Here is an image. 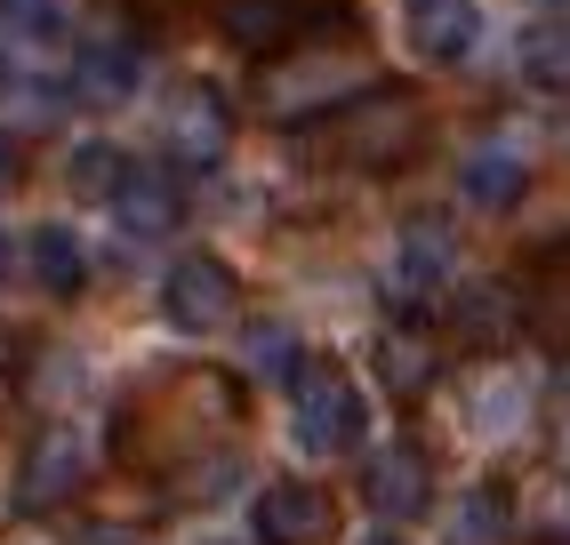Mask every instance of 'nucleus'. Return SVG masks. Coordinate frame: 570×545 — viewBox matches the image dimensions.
<instances>
[{
  "label": "nucleus",
  "instance_id": "nucleus-25",
  "mask_svg": "<svg viewBox=\"0 0 570 545\" xmlns=\"http://www.w3.org/2000/svg\"><path fill=\"white\" fill-rule=\"evenodd\" d=\"M17 185H24V145L0 129V192H17Z\"/></svg>",
  "mask_w": 570,
  "mask_h": 545
},
{
  "label": "nucleus",
  "instance_id": "nucleus-20",
  "mask_svg": "<svg viewBox=\"0 0 570 545\" xmlns=\"http://www.w3.org/2000/svg\"><path fill=\"white\" fill-rule=\"evenodd\" d=\"M72 192H89V201H112V192L129 185V152L121 145H105V137H89V145H72Z\"/></svg>",
  "mask_w": 570,
  "mask_h": 545
},
{
  "label": "nucleus",
  "instance_id": "nucleus-10",
  "mask_svg": "<svg viewBox=\"0 0 570 545\" xmlns=\"http://www.w3.org/2000/svg\"><path fill=\"white\" fill-rule=\"evenodd\" d=\"M225 145H234V105H225L209 81H185L169 97V152L185 169H217Z\"/></svg>",
  "mask_w": 570,
  "mask_h": 545
},
{
  "label": "nucleus",
  "instance_id": "nucleus-4",
  "mask_svg": "<svg viewBox=\"0 0 570 545\" xmlns=\"http://www.w3.org/2000/svg\"><path fill=\"white\" fill-rule=\"evenodd\" d=\"M145 81V32L129 17H97L81 41H72V97L112 112V105H129Z\"/></svg>",
  "mask_w": 570,
  "mask_h": 545
},
{
  "label": "nucleus",
  "instance_id": "nucleus-2",
  "mask_svg": "<svg viewBox=\"0 0 570 545\" xmlns=\"http://www.w3.org/2000/svg\"><path fill=\"white\" fill-rule=\"evenodd\" d=\"M322 145H330V161H346V169H402L410 152L426 145V105L410 89H394V81H377L346 112H330Z\"/></svg>",
  "mask_w": 570,
  "mask_h": 545
},
{
  "label": "nucleus",
  "instance_id": "nucleus-17",
  "mask_svg": "<svg viewBox=\"0 0 570 545\" xmlns=\"http://www.w3.org/2000/svg\"><path fill=\"white\" fill-rule=\"evenodd\" d=\"M507 529H514V497L499 489V482H474L459 505H450V545H507Z\"/></svg>",
  "mask_w": 570,
  "mask_h": 545
},
{
  "label": "nucleus",
  "instance_id": "nucleus-22",
  "mask_svg": "<svg viewBox=\"0 0 570 545\" xmlns=\"http://www.w3.org/2000/svg\"><path fill=\"white\" fill-rule=\"evenodd\" d=\"M450 329H459L466 345H499V337L514 329L507 289H466V297H459V314H450Z\"/></svg>",
  "mask_w": 570,
  "mask_h": 545
},
{
  "label": "nucleus",
  "instance_id": "nucleus-14",
  "mask_svg": "<svg viewBox=\"0 0 570 545\" xmlns=\"http://www.w3.org/2000/svg\"><path fill=\"white\" fill-rule=\"evenodd\" d=\"M112 225H121V241H161L177 225V177L169 169H129V185L112 192Z\"/></svg>",
  "mask_w": 570,
  "mask_h": 545
},
{
  "label": "nucleus",
  "instance_id": "nucleus-23",
  "mask_svg": "<svg viewBox=\"0 0 570 545\" xmlns=\"http://www.w3.org/2000/svg\"><path fill=\"white\" fill-rule=\"evenodd\" d=\"M0 17H9V24H24V32H57L65 0H0Z\"/></svg>",
  "mask_w": 570,
  "mask_h": 545
},
{
  "label": "nucleus",
  "instance_id": "nucleus-7",
  "mask_svg": "<svg viewBox=\"0 0 570 545\" xmlns=\"http://www.w3.org/2000/svg\"><path fill=\"white\" fill-rule=\"evenodd\" d=\"M81 482H89V442L72 434V425H41L24 465H17V514H49V505H65Z\"/></svg>",
  "mask_w": 570,
  "mask_h": 545
},
{
  "label": "nucleus",
  "instance_id": "nucleus-5",
  "mask_svg": "<svg viewBox=\"0 0 570 545\" xmlns=\"http://www.w3.org/2000/svg\"><path fill=\"white\" fill-rule=\"evenodd\" d=\"M322 24H346V0H217V32L249 57L322 41Z\"/></svg>",
  "mask_w": 570,
  "mask_h": 545
},
{
  "label": "nucleus",
  "instance_id": "nucleus-11",
  "mask_svg": "<svg viewBox=\"0 0 570 545\" xmlns=\"http://www.w3.org/2000/svg\"><path fill=\"white\" fill-rule=\"evenodd\" d=\"M330 497L314 482H265L257 505H249V529L257 545H330Z\"/></svg>",
  "mask_w": 570,
  "mask_h": 545
},
{
  "label": "nucleus",
  "instance_id": "nucleus-18",
  "mask_svg": "<svg viewBox=\"0 0 570 545\" xmlns=\"http://www.w3.org/2000/svg\"><path fill=\"white\" fill-rule=\"evenodd\" d=\"M522 72L539 89H570V0L562 9H547V17H530V32H522Z\"/></svg>",
  "mask_w": 570,
  "mask_h": 545
},
{
  "label": "nucleus",
  "instance_id": "nucleus-28",
  "mask_svg": "<svg viewBox=\"0 0 570 545\" xmlns=\"http://www.w3.org/2000/svg\"><path fill=\"white\" fill-rule=\"evenodd\" d=\"M0 272H9V232H0Z\"/></svg>",
  "mask_w": 570,
  "mask_h": 545
},
{
  "label": "nucleus",
  "instance_id": "nucleus-15",
  "mask_svg": "<svg viewBox=\"0 0 570 545\" xmlns=\"http://www.w3.org/2000/svg\"><path fill=\"white\" fill-rule=\"evenodd\" d=\"M522 417H530V377H514V369L474 377V394H466L474 442H507V434H522Z\"/></svg>",
  "mask_w": 570,
  "mask_h": 545
},
{
  "label": "nucleus",
  "instance_id": "nucleus-29",
  "mask_svg": "<svg viewBox=\"0 0 570 545\" xmlns=\"http://www.w3.org/2000/svg\"><path fill=\"white\" fill-rule=\"evenodd\" d=\"M202 545H234V537H202Z\"/></svg>",
  "mask_w": 570,
  "mask_h": 545
},
{
  "label": "nucleus",
  "instance_id": "nucleus-24",
  "mask_svg": "<svg viewBox=\"0 0 570 545\" xmlns=\"http://www.w3.org/2000/svg\"><path fill=\"white\" fill-rule=\"evenodd\" d=\"M65 545H137V529H121V522H89V529H72Z\"/></svg>",
  "mask_w": 570,
  "mask_h": 545
},
{
  "label": "nucleus",
  "instance_id": "nucleus-12",
  "mask_svg": "<svg viewBox=\"0 0 570 545\" xmlns=\"http://www.w3.org/2000/svg\"><path fill=\"white\" fill-rule=\"evenodd\" d=\"M459 192L474 209H514L530 192V145L522 137H482L466 161H459Z\"/></svg>",
  "mask_w": 570,
  "mask_h": 545
},
{
  "label": "nucleus",
  "instance_id": "nucleus-3",
  "mask_svg": "<svg viewBox=\"0 0 570 545\" xmlns=\"http://www.w3.org/2000/svg\"><path fill=\"white\" fill-rule=\"evenodd\" d=\"M362 394H354V377L337 369V361H306L289 377V442L306 449V457H346L362 449Z\"/></svg>",
  "mask_w": 570,
  "mask_h": 545
},
{
  "label": "nucleus",
  "instance_id": "nucleus-21",
  "mask_svg": "<svg viewBox=\"0 0 570 545\" xmlns=\"http://www.w3.org/2000/svg\"><path fill=\"white\" fill-rule=\"evenodd\" d=\"M242 369H249V377H297V329H289V321H249Z\"/></svg>",
  "mask_w": 570,
  "mask_h": 545
},
{
  "label": "nucleus",
  "instance_id": "nucleus-13",
  "mask_svg": "<svg viewBox=\"0 0 570 545\" xmlns=\"http://www.w3.org/2000/svg\"><path fill=\"white\" fill-rule=\"evenodd\" d=\"M482 41V9L474 0H410V49L426 65H466Z\"/></svg>",
  "mask_w": 570,
  "mask_h": 545
},
{
  "label": "nucleus",
  "instance_id": "nucleus-1",
  "mask_svg": "<svg viewBox=\"0 0 570 545\" xmlns=\"http://www.w3.org/2000/svg\"><path fill=\"white\" fill-rule=\"evenodd\" d=\"M362 89H377V72H370L354 49H330V32H322V49L297 41V49H282V57H265V72H257V112H265V121H314V112H346Z\"/></svg>",
  "mask_w": 570,
  "mask_h": 545
},
{
  "label": "nucleus",
  "instance_id": "nucleus-8",
  "mask_svg": "<svg viewBox=\"0 0 570 545\" xmlns=\"http://www.w3.org/2000/svg\"><path fill=\"white\" fill-rule=\"evenodd\" d=\"M362 497H370V514L386 529L434 514V465H426V449H417V442H386L362 465Z\"/></svg>",
  "mask_w": 570,
  "mask_h": 545
},
{
  "label": "nucleus",
  "instance_id": "nucleus-27",
  "mask_svg": "<svg viewBox=\"0 0 570 545\" xmlns=\"http://www.w3.org/2000/svg\"><path fill=\"white\" fill-rule=\"evenodd\" d=\"M17 81V57H9V41H0V89H9Z\"/></svg>",
  "mask_w": 570,
  "mask_h": 545
},
{
  "label": "nucleus",
  "instance_id": "nucleus-16",
  "mask_svg": "<svg viewBox=\"0 0 570 545\" xmlns=\"http://www.w3.org/2000/svg\"><path fill=\"white\" fill-rule=\"evenodd\" d=\"M24 257H32V281H41L49 297H81L89 289V249H81V232H72V225H41Z\"/></svg>",
  "mask_w": 570,
  "mask_h": 545
},
{
  "label": "nucleus",
  "instance_id": "nucleus-6",
  "mask_svg": "<svg viewBox=\"0 0 570 545\" xmlns=\"http://www.w3.org/2000/svg\"><path fill=\"white\" fill-rule=\"evenodd\" d=\"M161 314H169V329H185V337L225 329V321L242 314V281H234V265L209 257V249H185V257L169 265V281H161Z\"/></svg>",
  "mask_w": 570,
  "mask_h": 545
},
{
  "label": "nucleus",
  "instance_id": "nucleus-9",
  "mask_svg": "<svg viewBox=\"0 0 570 545\" xmlns=\"http://www.w3.org/2000/svg\"><path fill=\"white\" fill-rule=\"evenodd\" d=\"M450 272H459V241H450L442 217H410L402 241H394V265H386V289L402 305H434L450 289Z\"/></svg>",
  "mask_w": 570,
  "mask_h": 545
},
{
  "label": "nucleus",
  "instance_id": "nucleus-19",
  "mask_svg": "<svg viewBox=\"0 0 570 545\" xmlns=\"http://www.w3.org/2000/svg\"><path fill=\"white\" fill-rule=\"evenodd\" d=\"M434 369H442V354L417 329H386V337H377V377H386L394 394H426Z\"/></svg>",
  "mask_w": 570,
  "mask_h": 545
},
{
  "label": "nucleus",
  "instance_id": "nucleus-26",
  "mask_svg": "<svg viewBox=\"0 0 570 545\" xmlns=\"http://www.w3.org/2000/svg\"><path fill=\"white\" fill-rule=\"evenodd\" d=\"M354 545H410L402 529H370V537H354Z\"/></svg>",
  "mask_w": 570,
  "mask_h": 545
}]
</instances>
